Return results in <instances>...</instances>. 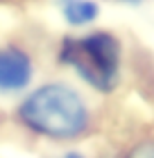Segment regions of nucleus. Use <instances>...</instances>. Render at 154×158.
<instances>
[{
  "mask_svg": "<svg viewBox=\"0 0 154 158\" xmlns=\"http://www.w3.org/2000/svg\"><path fill=\"white\" fill-rule=\"evenodd\" d=\"M127 158H154V142H141L127 154Z\"/></svg>",
  "mask_w": 154,
  "mask_h": 158,
  "instance_id": "39448f33",
  "label": "nucleus"
},
{
  "mask_svg": "<svg viewBox=\"0 0 154 158\" xmlns=\"http://www.w3.org/2000/svg\"><path fill=\"white\" fill-rule=\"evenodd\" d=\"M120 2H138V0H120Z\"/></svg>",
  "mask_w": 154,
  "mask_h": 158,
  "instance_id": "0eeeda50",
  "label": "nucleus"
},
{
  "mask_svg": "<svg viewBox=\"0 0 154 158\" xmlns=\"http://www.w3.org/2000/svg\"><path fill=\"white\" fill-rule=\"evenodd\" d=\"M18 115L32 131L55 140L77 138L91 122L84 97L66 84H46L36 88L20 104Z\"/></svg>",
  "mask_w": 154,
  "mask_h": 158,
  "instance_id": "f257e3e1",
  "label": "nucleus"
},
{
  "mask_svg": "<svg viewBox=\"0 0 154 158\" xmlns=\"http://www.w3.org/2000/svg\"><path fill=\"white\" fill-rule=\"evenodd\" d=\"M32 79V61L18 48L0 50V90H23Z\"/></svg>",
  "mask_w": 154,
  "mask_h": 158,
  "instance_id": "7ed1b4c3",
  "label": "nucleus"
},
{
  "mask_svg": "<svg viewBox=\"0 0 154 158\" xmlns=\"http://www.w3.org/2000/svg\"><path fill=\"white\" fill-rule=\"evenodd\" d=\"M61 59L100 93H111L120 81L122 45L111 32H91L79 39H68L61 48Z\"/></svg>",
  "mask_w": 154,
  "mask_h": 158,
  "instance_id": "f03ea898",
  "label": "nucleus"
},
{
  "mask_svg": "<svg viewBox=\"0 0 154 158\" xmlns=\"http://www.w3.org/2000/svg\"><path fill=\"white\" fill-rule=\"evenodd\" d=\"M61 14L68 25L84 27L100 16V7L93 0H61Z\"/></svg>",
  "mask_w": 154,
  "mask_h": 158,
  "instance_id": "20e7f679",
  "label": "nucleus"
},
{
  "mask_svg": "<svg viewBox=\"0 0 154 158\" xmlns=\"http://www.w3.org/2000/svg\"><path fill=\"white\" fill-rule=\"evenodd\" d=\"M64 158H84V156H82V154H75V152H73V154H66Z\"/></svg>",
  "mask_w": 154,
  "mask_h": 158,
  "instance_id": "423d86ee",
  "label": "nucleus"
}]
</instances>
